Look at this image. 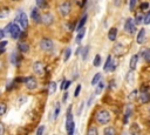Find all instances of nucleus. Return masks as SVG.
I'll return each mask as SVG.
<instances>
[{"label": "nucleus", "instance_id": "1", "mask_svg": "<svg viewBox=\"0 0 150 135\" xmlns=\"http://www.w3.org/2000/svg\"><path fill=\"white\" fill-rule=\"evenodd\" d=\"M95 119H96V121H97L98 124H102V126H103V124H107V123L110 121V114H109L108 110L101 109V110H98V112L96 113Z\"/></svg>", "mask_w": 150, "mask_h": 135}, {"label": "nucleus", "instance_id": "2", "mask_svg": "<svg viewBox=\"0 0 150 135\" xmlns=\"http://www.w3.org/2000/svg\"><path fill=\"white\" fill-rule=\"evenodd\" d=\"M15 21L19 22V26H21L22 28H27V26H28V18H27L26 13H23L22 11L18 13Z\"/></svg>", "mask_w": 150, "mask_h": 135}, {"label": "nucleus", "instance_id": "3", "mask_svg": "<svg viewBox=\"0 0 150 135\" xmlns=\"http://www.w3.org/2000/svg\"><path fill=\"white\" fill-rule=\"evenodd\" d=\"M124 29H125V32L129 33V34H134V33L136 32V23H135L134 19L129 18V19L127 20V22H125V25H124Z\"/></svg>", "mask_w": 150, "mask_h": 135}, {"label": "nucleus", "instance_id": "4", "mask_svg": "<svg viewBox=\"0 0 150 135\" xmlns=\"http://www.w3.org/2000/svg\"><path fill=\"white\" fill-rule=\"evenodd\" d=\"M53 41L50 40V39H48V38H43L42 40H41V42H40V47H41V49L42 50H45V52H48V50H52L53 49Z\"/></svg>", "mask_w": 150, "mask_h": 135}, {"label": "nucleus", "instance_id": "5", "mask_svg": "<svg viewBox=\"0 0 150 135\" xmlns=\"http://www.w3.org/2000/svg\"><path fill=\"white\" fill-rule=\"evenodd\" d=\"M33 70H34L35 74L42 75L43 72H45V65H43V62L42 61H35L33 63Z\"/></svg>", "mask_w": 150, "mask_h": 135}, {"label": "nucleus", "instance_id": "6", "mask_svg": "<svg viewBox=\"0 0 150 135\" xmlns=\"http://www.w3.org/2000/svg\"><path fill=\"white\" fill-rule=\"evenodd\" d=\"M23 82L26 83V87H27L29 90L35 89V88H36V86H38V82H36V80H35L33 76L25 77V79H23Z\"/></svg>", "mask_w": 150, "mask_h": 135}, {"label": "nucleus", "instance_id": "7", "mask_svg": "<svg viewBox=\"0 0 150 135\" xmlns=\"http://www.w3.org/2000/svg\"><path fill=\"white\" fill-rule=\"evenodd\" d=\"M70 9H71V6H70V2H68V1L62 2V4L60 5V7H59V11H60V13H61L62 15L69 14V13H70Z\"/></svg>", "mask_w": 150, "mask_h": 135}, {"label": "nucleus", "instance_id": "8", "mask_svg": "<svg viewBox=\"0 0 150 135\" xmlns=\"http://www.w3.org/2000/svg\"><path fill=\"white\" fill-rule=\"evenodd\" d=\"M20 27L16 25V23H11V29H9V34L13 39H18L20 36Z\"/></svg>", "mask_w": 150, "mask_h": 135}, {"label": "nucleus", "instance_id": "9", "mask_svg": "<svg viewBox=\"0 0 150 135\" xmlns=\"http://www.w3.org/2000/svg\"><path fill=\"white\" fill-rule=\"evenodd\" d=\"M41 22H43L46 26H50L54 22V16L52 13H45L41 15Z\"/></svg>", "mask_w": 150, "mask_h": 135}, {"label": "nucleus", "instance_id": "10", "mask_svg": "<svg viewBox=\"0 0 150 135\" xmlns=\"http://www.w3.org/2000/svg\"><path fill=\"white\" fill-rule=\"evenodd\" d=\"M32 19H33L34 22H36V23L41 22V14H40L38 7H34V8L32 9Z\"/></svg>", "mask_w": 150, "mask_h": 135}, {"label": "nucleus", "instance_id": "11", "mask_svg": "<svg viewBox=\"0 0 150 135\" xmlns=\"http://www.w3.org/2000/svg\"><path fill=\"white\" fill-rule=\"evenodd\" d=\"M66 129H67L68 134L71 135L74 133V129H75V122L73 120H67L66 121Z\"/></svg>", "mask_w": 150, "mask_h": 135}, {"label": "nucleus", "instance_id": "12", "mask_svg": "<svg viewBox=\"0 0 150 135\" xmlns=\"http://www.w3.org/2000/svg\"><path fill=\"white\" fill-rule=\"evenodd\" d=\"M137 42L141 45V43H143V42H145V29L144 28H142L139 32H138V34H137Z\"/></svg>", "mask_w": 150, "mask_h": 135}, {"label": "nucleus", "instance_id": "13", "mask_svg": "<svg viewBox=\"0 0 150 135\" xmlns=\"http://www.w3.org/2000/svg\"><path fill=\"white\" fill-rule=\"evenodd\" d=\"M124 53V47L122 46V43H117L115 47H114V54L115 55H122Z\"/></svg>", "mask_w": 150, "mask_h": 135}, {"label": "nucleus", "instance_id": "14", "mask_svg": "<svg viewBox=\"0 0 150 135\" xmlns=\"http://www.w3.org/2000/svg\"><path fill=\"white\" fill-rule=\"evenodd\" d=\"M116 35H117V28H115V27L110 28V31L108 33V39L110 41H115L116 40Z\"/></svg>", "mask_w": 150, "mask_h": 135}, {"label": "nucleus", "instance_id": "15", "mask_svg": "<svg viewBox=\"0 0 150 135\" xmlns=\"http://www.w3.org/2000/svg\"><path fill=\"white\" fill-rule=\"evenodd\" d=\"M137 59H138V55H137V54H135V55H132V56H131L130 62H129V67H130V69H131V70H134V69L136 68Z\"/></svg>", "mask_w": 150, "mask_h": 135}, {"label": "nucleus", "instance_id": "16", "mask_svg": "<svg viewBox=\"0 0 150 135\" xmlns=\"http://www.w3.org/2000/svg\"><path fill=\"white\" fill-rule=\"evenodd\" d=\"M18 48H19V50L22 52V53H27V52L29 50V46H28L27 43H23V42H19V43H18Z\"/></svg>", "mask_w": 150, "mask_h": 135}, {"label": "nucleus", "instance_id": "17", "mask_svg": "<svg viewBox=\"0 0 150 135\" xmlns=\"http://www.w3.org/2000/svg\"><path fill=\"white\" fill-rule=\"evenodd\" d=\"M139 100H141V102H142V103H146V102L150 100L148 92H141V96H139Z\"/></svg>", "mask_w": 150, "mask_h": 135}, {"label": "nucleus", "instance_id": "18", "mask_svg": "<svg viewBox=\"0 0 150 135\" xmlns=\"http://www.w3.org/2000/svg\"><path fill=\"white\" fill-rule=\"evenodd\" d=\"M84 34H86V28H80L79 29V34H77V36H76V42L77 43H80L81 42V40H82V38L84 36Z\"/></svg>", "mask_w": 150, "mask_h": 135}, {"label": "nucleus", "instance_id": "19", "mask_svg": "<svg viewBox=\"0 0 150 135\" xmlns=\"http://www.w3.org/2000/svg\"><path fill=\"white\" fill-rule=\"evenodd\" d=\"M20 58L18 56V54L16 53H12V55H11V62L13 63V65H19L20 63V60H19Z\"/></svg>", "mask_w": 150, "mask_h": 135}, {"label": "nucleus", "instance_id": "20", "mask_svg": "<svg viewBox=\"0 0 150 135\" xmlns=\"http://www.w3.org/2000/svg\"><path fill=\"white\" fill-rule=\"evenodd\" d=\"M8 14H9V8H7V7L0 8V19H4V18H6Z\"/></svg>", "mask_w": 150, "mask_h": 135}, {"label": "nucleus", "instance_id": "21", "mask_svg": "<svg viewBox=\"0 0 150 135\" xmlns=\"http://www.w3.org/2000/svg\"><path fill=\"white\" fill-rule=\"evenodd\" d=\"M141 55L142 56H144V60L145 61H150V50L149 49H143V52L141 53Z\"/></svg>", "mask_w": 150, "mask_h": 135}, {"label": "nucleus", "instance_id": "22", "mask_svg": "<svg viewBox=\"0 0 150 135\" xmlns=\"http://www.w3.org/2000/svg\"><path fill=\"white\" fill-rule=\"evenodd\" d=\"M97 83H98V85H97V87H96L95 94H100V93L102 92V89L104 88V82H103V81H101V80H100V81H98Z\"/></svg>", "mask_w": 150, "mask_h": 135}, {"label": "nucleus", "instance_id": "23", "mask_svg": "<svg viewBox=\"0 0 150 135\" xmlns=\"http://www.w3.org/2000/svg\"><path fill=\"white\" fill-rule=\"evenodd\" d=\"M55 90H56V82H50L49 86H48V93L53 94Z\"/></svg>", "mask_w": 150, "mask_h": 135}, {"label": "nucleus", "instance_id": "24", "mask_svg": "<svg viewBox=\"0 0 150 135\" xmlns=\"http://www.w3.org/2000/svg\"><path fill=\"white\" fill-rule=\"evenodd\" d=\"M104 134L105 135H115L116 134V130L112 128V127H107L104 129Z\"/></svg>", "mask_w": 150, "mask_h": 135}, {"label": "nucleus", "instance_id": "25", "mask_svg": "<svg viewBox=\"0 0 150 135\" xmlns=\"http://www.w3.org/2000/svg\"><path fill=\"white\" fill-rule=\"evenodd\" d=\"M97 129H96V127H94V126H90L89 127V129H88V131H87V134L88 135H97Z\"/></svg>", "mask_w": 150, "mask_h": 135}, {"label": "nucleus", "instance_id": "26", "mask_svg": "<svg viewBox=\"0 0 150 135\" xmlns=\"http://www.w3.org/2000/svg\"><path fill=\"white\" fill-rule=\"evenodd\" d=\"M88 53H89V46H86V47L82 49V59H83V60H87Z\"/></svg>", "mask_w": 150, "mask_h": 135}, {"label": "nucleus", "instance_id": "27", "mask_svg": "<svg viewBox=\"0 0 150 135\" xmlns=\"http://www.w3.org/2000/svg\"><path fill=\"white\" fill-rule=\"evenodd\" d=\"M116 66H117L116 62L112 61V60H110V63H109V66H108V68H107V72H112V70H115Z\"/></svg>", "mask_w": 150, "mask_h": 135}, {"label": "nucleus", "instance_id": "28", "mask_svg": "<svg viewBox=\"0 0 150 135\" xmlns=\"http://www.w3.org/2000/svg\"><path fill=\"white\" fill-rule=\"evenodd\" d=\"M86 21H87V15L82 16V19L80 20V23H79V25H77V27H76V31H79L80 28H82V27H83V25L86 23Z\"/></svg>", "mask_w": 150, "mask_h": 135}, {"label": "nucleus", "instance_id": "29", "mask_svg": "<svg viewBox=\"0 0 150 135\" xmlns=\"http://www.w3.org/2000/svg\"><path fill=\"white\" fill-rule=\"evenodd\" d=\"M100 80H101V74H100V73L95 74V75H94V77H93V80H91V85H93V86H94V85H96Z\"/></svg>", "mask_w": 150, "mask_h": 135}, {"label": "nucleus", "instance_id": "30", "mask_svg": "<svg viewBox=\"0 0 150 135\" xmlns=\"http://www.w3.org/2000/svg\"><path fill=\"white\" fill-rule=\"evenodd\" d=\"M69 86H70V81H66V80H63L62 83H61V89H62V90H67Z\"/></svg>", "mask_w": 150, "mask_h": 135}, {"label": "nucleus", "instance_id": "31", "mask_svg": "<svg viewBox=\"0 0 150 135\" xmlns=\"http://www.w3.org/2000/svg\"><path fill=\"white\" fill-rule=\"evenodd\" d=\"M100 63H101V56L97 54V55L95 56L94 61H93V65H94L95 67H98V66H100Z\"/></svg>", "mask_w": 150, "mask_h": 135}, {"label": "nucleus", "instance_id": "32", "mask_svg": "<svg viewBox=\"0 0 150 135\" xmlns=\"http://www.w3.org/2000/svg\"><path fill=\"white\" fill-rule=\"evenodd\" d=\"M6 110H7L6 104H5L4 102H0V116H2V115L6 113Z\"/></svg>", "mask_w": 150, "mask_h": 135}, {"label": "nucleus", "instance_id": "33", "mask_svg": "<svg viewBox=\"0 0 150 135\" xmlns=\"http://www.w3.org/2000/svg\"><path fill=\"white\" fill-rule=\"evenodd\" d=\"M70 53H71V49H70V48H67V49H66V52H64V55H63V59H64V61H67V60L69 59V56H70Z\"/></svg>", "mask_w": 150, "mask_h": 135}, {"label": "nucleus", "instance_id": "34", "mask_svg": "<svg viewBox=\"0 0 150 135\" xmlns=\"http://www.w3.org/2000/svg\"><path fill=\"white\" fill-rule=\"evenodd\" d=\"M142 20H143V16H142V14H137L134 21H135V23L137 25V23H141V22H142Z\"/></svg>", "mask_w": 150, "mask_h": 135}, {"label": "nucleus", "instance_id": "35", "mask_svg": "<svg viewBox=\"0 0 150 135\" xmlns=\"http://www.w3.org/2000/svg\"><path fill=\"white\" fill-rule=\"evenodd\" d=\"M59 113H60V103H56V108L54 110V119H56L59 116Z\"/></svg>", "mask_w": 150, "mask_h": 135}, {"label": "nucleus", "instance_id": "36", "mask_svg": "<svg viewBox=\"0 0 150 135\" xmlns=\"http://www.w3.org/2000/svg\"><path fill=\"white\" fill-rule=\"evenodd\" d=\"M134 70H130L129 73H128V75H127V81L128 82H131L132 81V77H134V73H132Z\"/></svg>", "mask_w": 150, "mask_h": 135}, {"label": "nucleus", "instance_id": "37", "mask_svg": "<svg viewBox=\"0 0 150 135\" xmlns=\"http://www.w3.org/2000/svg\"><path fill=\"white\" fill-rule=\"evenodd\" d=\"M36 4H38V6L41 7V8H45V7H46V1H45V0H36Z\"/></svg>", "mask_w": 150, "mask_h": 135}, {"label": "nucleus", "instance_id": "38", "mask_svg": "<svg viewBox=\"0 0 150 135\" xmlns=\"http://www.w3.org/2000/svg\"><path fill=\"white\" fill-rule=\"evenodd\" d=\"M135 6H136V0H130V2H129V9L130 11H134Z\"/></svg>", "mask_w": 150, "mask_h": 135}, {"label": "nucleus", "instance_id": "39", "mask_svg": "<svg viewBox=\"0 0 150 135\" xmlns=\"http://www.w3.org/2000/svg\"><path fill=\"white\" fill-rule=\"evenodd\" d=\"M145 25H149L150 23V13H146L145 14V18H144V21H143Z\"/></svg>", "mask_w": 150, "mask_h": 135}, {"label": "nucleus", "instance_id": "40", "mask_svg": "<svg viewBox=\"0 0 150 135\" xmlns=\"http://www.w3.org/2000/svg\"><path fill=\"white\" fill-rule=\"evenodd\" d=\"M110 60H111V56L109 55L108 58H107V61H105V63H104V67H103V69L107 72V68H108V66H109V63H110Z\"/></svg>", "mask_w": 150, "mask_h": 135}, {"label": "nucleus", "instance_id": "41", "mask_svg": "<svg viewBox=\"0 0 150 135\" xmlns=\"http://www.w3.org/2000/svg\"><path fill=\"white\" fill-rule=\"evenodd\" d=\"M136 96H137V90H134L131 94H129L128 99H129V100H134V99H136Z\"/></svg>", "mask_w": 150, "mask_h": 135}, {"label": "nucleus", "instance_id": "42", "mask_svg": "<svg viewBox=\"0 0 150 135\" xmlns=\"http://www.w3.org/2000/svg\"><path fill=\"white\" fill-rule=\"evenodd\" d=\"M43 131H45V126H40L36 130V135H41V134H43Z\"/></svg>", "mask_w": 150, "mask_h": 135}, {"label": "nucleus", "instance_id": "43", "mask_svg": "<svg viewBox=\"0 0 150 135\" xmlns=\"http://www.w3.org/2000/svg\"><path fill=\"white\" fill-rule=\"evenodd\" d=\"M80 90H81V85H77V87H76V89L74 92V96H77L79 93H80Z\"/></svg>", "mask_w": 150, "mask_h": 135}, {"label": "nucleus", "instance_id": "44", "mask_svg": "<svg viewBox=\"0 0 150 135\" xmlns=\"http://www.w3.org/2000/svg\"><path fill=\"white\" fill-rule=\"evenodd\" d=\"M9 29H11V23H9V25H7V26L5 27V29H4L5 34H6V33H7V34H9Z\"/></svg>", "mask_w": 150, "mask_h": 135}, {"label": "nucleus", "instance_id": "45", "mask_svg": "<svg viewBox=\"0 0 150 135\" xmlns=\"http://www.w3.org/2000/svg\"><path fill=\"white\" fill-rule=\"evenodd\" d=\"M148 7H149V4H148V2H143V4L141 5V8H142V9H146Z\"/></svg>", "mask_w": 150, "mask_h": 135}, {"label": "nucleus", "instance_id": "46", "mask_svg": "<svg viewBox=\"0 0 150 135\" xmlns=\"http://www.w3.org/2000/svg\"><path fill=\"white\" fill-rule=\"evenodd\" d=\"M93 101H94V94H93V95L90 96V99H89V101H88V103H87V104H88V107H90V106H91Z\"/></svg>", "mask_w": 150, "mask_h": 135}, {"label": "nucleus", "instance_id": "47", "mask_svg": "<svg viewBox=\"0 0 150 135\" xmlns=\"http://www.w3.org/2000/svg\"><path fill=\"white\" fill-rule=\"evenodd\" d=\"M5 133V127H4V124L0 122V135H2Z\"/></svg>", "mask_w": 150, "mask_h": 135}, {"label": "nucleus", "instance_id": "48", "mask_svg": "<svg viewBox=\"0 0 150 135\" xmlns=\"http://www.w3.org/2000/svg\"><path fill=\"white\" fill-rule=\"evenodd\" d=\"M67 99H68V93L66 92V93L63 94V96H62V101H63V102H66V101H67Z\"/></svg>", "mask_w": 150, "mask_h": 135}, {"label": "nucleus", "instance_id": "49", "mask_svg": "<svg viewBox=\"0 0 150 135\" xmlns=\"http://www.w3.org/2000/svg\"><path fill=\"white\" fill-rule=\"evenodd\" d=\"M83 106H84V102H81V104H80V108H79V112H77V114H81V112H82V108H83Z\"/></svg>", "mask_w": 150, "mask_h": 135}, {"label": "nucleus", "instance_id": "50", "mask_svg": "<svg viewBox=\"0 0 150 135\" xmlns=\"http://www.w3.org/2000/svg\"><path fill=\"white\" fill-rule=\"evenodd\" d=\"M141 92H148V86H146V85L142 86V88H141Z\"/></svg>", "mask_w": 150, "mask_h": 135}, {"label": "nucleus", "instance_id": "51", "mask_svg": "<svg viewBox=\"0 0 150 135\" xmlns=\"http://www.w3.org/2000/svg\"><path fill=\"white\" fill-rule=\"evenodd\" d=\"M6 45H7V41H1L0 42V48H4Z\"/></svg>", "mask_w": 150, "mask_h": 135}, {"label": "nucleus", "instance_id": "52", "mask_svg": "<svg viewBox=\"0 0 150 135\" xmlns=\"http://www.w3.org/2000/svg\"><path fill=\"white\" fill-rule=\"evenodd\" d=\"M4 36H5V32H4V29H0V40H1Z\"/></svg>", "mask_w": 150, "mask_h": 135}, {"label": "nucleus", "instance_id": "53", "mask_svg": "<svg viewBox=\"0 0 150 135\" xmlns=\"http://www.w3.org/2000/svg\"><path fill=\"white\" fill-rule=\"evenodd\" d=\"M15 81H16V82H22V81H23V77H16Z\"/></svg>", "mask_w": 150, "mask_h": 135}, {"label": "nucleus", "instance_id": "54", "mask_svg": "<svg viewBox=\"0 0 150 135\" xmlns=\"http://www.w3.org/2000/svg\"><path fill=\"white\" fill-rule=\"evenodd\" d=\"M5 52V48H0V54H2Z\"/></svg>", "mask_w": 150, "mask_h": 135}, {"label": "nucleus", "instance_id": "55", "mask_svg": "<svg viewBox=\"0 0 150 135\" xmlns=\"http://www.w3.org/2000/svg\"><path fill=\"white\" fill-rule=\"evenodd\" d=\"M13 1H19V0H13Z\"/></svg>", "mask_w": 150, "mask_h": 135}]
</instances>
